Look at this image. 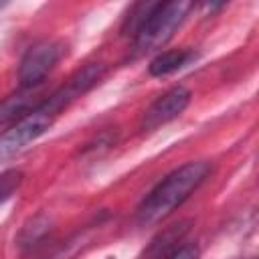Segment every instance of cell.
<instances>
[{
	"label": "cell",
	"mask_w": 259,
	"mask_h": 259,
	"mask_svg": "<svg viewBox=\"0 0 259 259\" xmlns=\"http://www.w3.org/2000/svg\"><path fill=\"white\" fill-rule=\"evenodd\" d=\"M210 174V164L206 160L186 162L180 168L164 176L150 194L138 206V221L142 225H152L174 212Z\"/></svg>",
	"instance_id": "obj_1"
},
{
	"label": "cell",
	"mask_w": 259,
	"mask_h": 259,
	"mask_svg": "<svg viewBox=\"0 0 259 259\" xmlns=\"http://www.w3.org/2000/svg\"><path fill=\"white\" fill-rule=\"evenodd\" d=\"M194 4L186 0L152 2V8L134 32V57H142L146 53L162 49L186 20Z\"/></svg>",
	"instance_id": "obj_2"
},
{
	"label": "cell",
	"mask_w": 259,
	"mask_h": 259,
	"mask_svg": "<svg viewBox=\"0 0 259 259\" xmlns=\"http://www.w3.org/2000/svg\"><path fill=\"white\" fill-rule=\"evenodd\" d=\"M63 109L47 97L45 101L36 103L28 113H24L20 119H16L2 136H0V160L12 158L20 150H24L28 144L38 140L57 119V115Z\"/></svg>",
	"instance_id": "obj_3"
},
{
	"label": "cell",
	"mask_w": 259,
	"mask_h": 259,
	"mask_svg": "<svg viewBox=\"0 0 259 259\" xmlns=\"http://www.w3.org/2000/svg\"><path fill=\"white\" fill-rule=\"evenodd\" d=\"M65 53V45L59 40H38L26 49L18 65L20 89H34L45 81V77L57 67Z\"/></svg>",
	"instance_id": "obj_4"
},
{
	"label": "cell",
	"mask_w": 259,
	"mask_h": 259,
	"mask_svg": "<svg viewBox=\"0 0 259 259\" xmlns=\"http://www.w3.org/2000/svg\"><path fill=\"white\" fill-rule=\"evenodd\" d=\"M190 91L182 85H176L172 89H168L164 95H160L142 115L140 121V130L142 132H154L160 125L176 119L190 103Z\"/></svg>",
	"instance_id": "obj_5"
},
{
	"label": "cell",
	"mask_w": 259,
	"mask_h": 259,
	"mask_svg": "<svg viewBox=\"0 0 259 259\" xmlns=\"http://www.w3.org/2000/svg\"><path fill=\"white\" fill-rule=\"evenodd\" d=\"M196 59V53L192 49H172V51H162L158 53L150 65L148 71L152 77H166L172 75L176 71H180L182 67H186L190 61Z\"/></svg>",
	"instance_id": "obj_6"
},
{
	"label": "cell",
	"mask_w": 259,
	"mask_h": 259,
	"mask_svg": "<svg viewBox=\"0 0 259 259\" xmlns=\"http://www.w3.org/2000/svg\"><path fill=\"white\" fill-rule=\"evenodd\" d=\"M186 231H188V223H186V221L168 227L164 233H160V235L150 243V247L146 249L144 257H146V259H168V257L180 247V243L184 241Z\"/></svg>",
	"instance_id": "obj_7"
},
{
	"label": "cell",
	"mask_w": 259,
	"mask_h": 259,
	"mask_svg": "<svg viewBox=\"0 0 259 259\" xmlns=\"http://www.w3.org/2000/svg\"><path fill=\"white\" fill-rule=\"evenodd\" d=\"M34 107L32 103V89H20L18 93L8 95L6 99L0 101V125L4 123H14L20 119L24 113H28Z\"/></svg>",
	"instance_id": "obj_8"
},
{
	"label": "cell",
	"mask_w": 259,
	"mask_h": 259,
	"mask_svg": "<svg viewBox=\"0 0 259 259\" xmlns=\"http://www.w3.org/2000/svg\"><path fill=\"white\" fill-rule=\"evenodd\" d=\"M22 178H24L22 172L16 170V168H10V170H6V172L0 174V204L6 202L10 196L16 194V190L22 184Z\"/></svg>",
	"instance_id": "obj_9"
},
{
	"label": "cell",
	"mask_w": 259,
	"mask_h": 259,
	"mask_svg": "<svg viewBox=\"0 0 259 259\" xmlns=\"http://www.w3.org/2000/svg\"><path fill=\"white\" fill-rule=\"evenodd\" d=\"M168 259H198V247L196 245H180Z\"/></svg>",
	"instance_id": "obj_10"
},
{
	"label": "cell",
	"mask_w": 259,
	"mask_h": 259,
	"mask_svg": "<svg viewBox=\"0 0 259 259\" xmlns=\"http://www.w3.org/2000/svg\"><path fill=\"white\" fill-rule=\"evenodd\" d=\"M2 6H4V4H2V2H0V8H2Z\"/></svg>",
	"instance_id": "obj_11"
}]
</instances>
